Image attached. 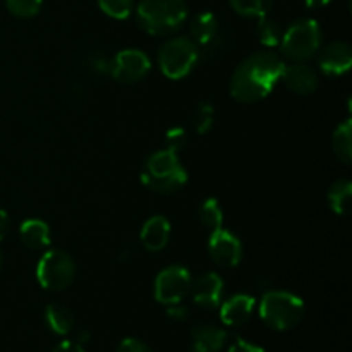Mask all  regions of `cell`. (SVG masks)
<instances>
[{
	"label": "cell",
	"mask_w": 352,
	"mask_h": 352,
	"mask_svg": "<svg viewBox=\"0 0 352 352\" xmlns=\"http://www.w3.org/2000/svg\"><path fill=\"white\" fill-rule=\"evenodd\" d=\"M285 64L272 52H256L241 62L230 79V95L241 103H254L272 93L284 74Z\"/></svg>",
	"instance_id": "6da1fadb"
},
{
	"label": "cell",
	"mask_w": 352,
	"mask_h": 352,
	"mask_svg": "<svg viewBox=\"0 0 352 352\" xmlns=\"http://www.w3.org/2000/svg\"><path fill=\"white\" fill-rule=\"evenodd\" d=\"M141 182L153 192L172 195L188 182V172L179 162L177 153L165 148L144 162Z\"/></svg>",
	"instance_id": "7a4b0ae2"
},
{
	"label": "cell",
	"mask_w": 352,
	"mask_h": 352,
	"mask_svg": "<svg viewBox=\"0 0 352 352\" xmlns=\"http://www.w3.org/2000/svg\"><path fill=\"white\" fill-rule=\"evenodd\" d=\"M188 17L184 0H141L136 19L141 30L157 36H165L181 30Z\"/></svg>",
	"instance_id": "3957f363"
},
{
	"label": "cell",
	"mask_w": 352,
	"mask_h": 352,
	"mask_svg": "<svg viewBox=\"0 0 352 352\" xmlns=\"http://www.w3.org/2000/svg\"><path fill=\"white\" fill-rule=\"evenodd\" d=\"M260 316L272 330H291L301 323L305 302L291 292L268 291L260 302Z\"/></svg>",
	"instance_id": "277c9868"
},
{
	"label": "cell",
	"mask_w": 352,
	"mask_h": 352,
	"mask_svg": "<svg viewBox=\"0 0 352 352\" xmlns=\"http://www.w3.org/2000/svg\"><path fill=\"white\" fill-rule=\"evenodd\" d=\"M282 52L294 62L311 58L322 45V30L315 19H299L282 34Z\"/></svg>",
	"instance_id": "5b68a950"
},
{
	"label": "cell",
	"mask_w": 352,
	"mask_h": 352,
	"mask_svg": "<svg viewBox=\"0 0 352 352\" xmlns=\"http://www.w3.org/2000/svg\"><path fill=\"white\" fill-rule=\"evenodd\" d=\"M199 47L191 38H172L158 50V64L168 79H182L195 69Z\"/></svg>",
	"instance_id": "8992f818"
},
{
	"label": "cell",
	"mask_w": 352,
	"mask_h": 352,
	"mask_svg": "<svg viewBox=\"0 0 352 352\" xmlns=\"http://www.w3.org/2000/svg\"><path fill=\"white\" fill-rule=\"evenodd\" d=\"M38 282L47 291H64L72 284L76 277V265L67 253L52 250L41 256L36 267Z\"/></svg>",
	"instance_id": "52a82bcc"
},
{
	"label": "cell",
	"mask_w": 352,
	"mask_h": 352,
	"mask_svg": "<svg viewBox=\"0 0 352 352\" xmlns=\"http://www.w3.org/2000/svg\"><path fill=\"white\" fill-rule=\"evenodd\" d=\"M191 275L184 267H167L155 280V299L167 306L179 305L191 291Z\"/></svg>",
	"instance_id": "ba28073f"
},
{
	"label": "cell",
	"mask_w": 352,
	"mask_h": 352,
	"mask_svg": "<svg viewBox=\"0 0 352 352\" xmlns=\"http://www.w3.org/2000/svg\"><path fill=\"white\" fill-rule=\"evenodd\" d=\"M151 62L141 50H122L110 62V74L120 82H138L150 72Z\"/></svg>",
	"instance_id": "9c48e42d"
},
{
	"label": "cell",
	"mask_w": 352,
	"mask_h": 352,
	"mask_svg": "<svg viewBox=\"0 0 352 352\" xmlns=\"http://www.w3.org/2000/svg\"><path fill=\"white\" fill-rule=\"evenodd\" d=\"M208 253L219 267L232 268L239 265L241 258H243V246L232 232L220 227V229L213 230L210 236Z\"/></svg>",
	"instance_id": "30bf717a"
},
{
	"label": "cell",
	"mask_w": 352,
	"mask_h": 352,
	"mask_svg": "<svg viewBox=\"0 0 352 352\" xmlns=\"http://www.w3.org/2000/svg\"><path fill=\"white\" fill-rule=\"evenodd\" d=\"M320 69L327 76H342L346 74L352 65L351 47L344 41H333L329 43L320 52Z\"/></svg>",
	"instance_id": "8fae6325"
},
{
	"label": "cell",
	"mask_w": 352,
	"mask_h": 352,
	"mask_svg": "<svg viewBox=\"0 0 352 352\" xmlns=\"http://www.w3.org/2000/svg\"><path fill=\"white\" fill-rule=\"evenodd\" d=\"M192 299L198 306L213 309L220 305L223 294V282L217 274H205L191 282Z\"/></svg>",
	"instance_id": "7c38bea8"
},
{
	"label": "cell",
	"mask_w": 352,
	"mask_h": 352,
	"mask_svg": "<svg viewBox=\"0 0 352 352\" xmlns=\"http://www.w3.org/2000/svg\"><path fill=\"white\" fill-rule=\"evenodd\" d=\"M282 81L285 82V86L291 91L298 93V95H309V93H315L316 88H318V74L315 72V69L302 64V62L285 65Z\"/></svg>",
	"instance_id": "4fadbf2b"
},
{
	"label": "cell",
	"mask_w": 352,
	"mask_h": 352,
	"mask_svg": "<svg viewBox=\"0 0 352 352\" xmlns=\"http://www.w3.org/2000/svg\"><path fill=\"white\" fill-rule=\"evenodd\" d=\"M254 305H256V301H254L253 296L236 294L229 301L223 302L222 309H220V318L226 325L239 327L251 318Z\"/></svg>",
	"instance_id": "5bb4252c"
},
{
	"label": "cell",
	"mask_w": 352,
	"mask_h": 352,
	"mask_svg": "<svg viewBox=\"0 0 352 352\" xmlns=\"http://www.w3.org/2000/svg\"><path fill=\"white\" fill-rule=\"evenodd\" d=\"M141 243L146 248L148 251H157L164 250L167 246L168 239H170V223L165 217L155 215L148 220L141 229Z\"/></svg>",
	"instance_id": "9a60e30c"
},
{
	"label": "cell",
	"mask_w": 352,
	"mask_h": 352,
	"mask_svg": "<svg viewBox=\"0 0 352 352\" xmlns=\"http://www.w3.org/2000/svg\"><path fill=\"white\" fill-rule=\"evenodd\" d=\"M227 342V332L215 325H198L192 330L191 352H219Z\"/></svg>",
	"instance_id": "2e32d148"
},
{
	"label": "cell",
	"mask_w": 352,
	"mask_h": 352,
	"mask_svg": "<svg viewBox=\"0 0 352 352\" xmlns=\"http://www.w3.org/2000/svg\"><path fill=\"white\" fill-rule=\"evenodd\" d=\"M45 320H47L48 329L52 330L57 336H67L74 330L76 318L74 313L64 305H58V302H54V305H48L47 309H45Z\"/></svg>",
	"instance_id": "e0dca14e"
},
{
	"label": "cell",
	"mask_w": 352,
	"mask_h": 352,
	"mask_svg": "<svg viewBox=\"0 0 352 352\" xmlns=\"http://www.w3.org/2000/svg\"><path fill=\"white\" fill-rule=\"evenodd\" d=\"M21 239L30 250H43L50 244V229L41 220H26L21 223Z\"/></svg>",
	"instance_id": "ac0fdd59"
},
{
	"label": "cell",
	"mask_w": 352,
	"mask_h": 352,
	"mask_svg": "<svg viewBox=\"0 0 352 352\" xmlns=\"http://www.w3.org/2000/svg\"><path fill=\"white\" fill-rule=\"evenodd\" d=\"M189 33H191V40L195 41L198 47L210 43L213 38L219 33V23L217 17L212 12H201L192 19L191 26H189Z\"/></svg>",
	"instance_id": "d6986e66"
},
{
	"label": "cell",
	"mask_w": 352,
	"mask_h": 352,
	"mask_svg": "<svg viewBox=\"0 0 352 352\" xmlns=\"http://www.w3.org/2000/svg\"><path fill=\"white\" fill-rule=\"evenodd\" d=\"M329 205L337 215H347L351 210V198H352V184L347 179L336 181L329 189Z\"/></svg>",
	"instance_id": "ffe728a7"
},
{
	"label": "cell",
	"mask_w": 352,
	"mask_h": 352,
	"mask_svg": "<svg viewBox=\"0 0 352 352\" xmlns=\"http://www.w3.org/2000/svg\"><path fill=\"white\" fill-rule=\"evenodd\" d=\"M333 150L336 155L346 165L352 160V122L351 119H346L342 124H339L333 133Z\"/></svg>",
	"instance_id": "44dd1931"
},
{
	"label": "cell",
	"mask_w": 352,
	"mask_h": 352,
	"mask_svg": "<svg viewBox=\"0 0 352 352\" xmlns=\"http://www.w3.org/2000/svg\"><path fill=\"white\" fill-rule=\"evenodd\" d=\"M199 220H201L203 226H205L206 229L212 230V232L222 227L223 212L215 198L205 199V203L199 206Z\"/></svg>",
	"instance_id": "7402d4cb"
},
{
	"label": "cell",
	"mask_w": 352,
	"mask_h": 352,
	"mask_svg": "<svg viewBox=\"0 0 352 352\" xmlns=\"http://www.w3.org/2000/svg\"><path fill=\"white\" fill-rule=\"evenodd\" d=\"M229 2L230 7L244 17H263L272 7V0H229Z\"/></svg>",
	"instance_id": "603a6c76"
},
{
	"label": "cell",
	"mask_w": 352,
	"mask_h": 352,
	"mask_svg": "<svg viewBox=\"0 0 352 352\" xmlns=\"http://www.w3.org/2000/svg\"><path fill=\"white\" fill-rule=\"evenodd\" d=\"M258 36L260 41L265 47H277L282 41V28L278 26L275 21L267 19V17H260V23H258Z\"/></svg>",
	"instance_id": "cb8c5ba5"
},
{
	"label": "cell",
	"mask_w": 352,
	"mask_h": 352,
	"mask_svg": "<svg viewBox=\"0 0 352 352\" xmlns=\"http://www.w3.org/2000/svg\"><path fill=\"white\" fill-rule=\"evenodd\" d=\"M98 6L113 19H127L133 12V0H98Z\"/></svg>",
	"instance_id": "d4e9b609"
},
{
	"label": "cell",
	"mask_w": 352,
	"mask_h": 352,
	"mask_svg": "<svg viewBox=\"0 0 352 352\" xmlns=\"http://www.w3.org/2000/svg\"><path fill=\"white\" fill-rule=\"evenodd\" d=\"M213 117H215V110L210 103H199L198 109L192 113V126H195L196 133L205 134L212 129Z\"/></svg>",
	"instance_id": "484cf974"
},
{
	"label": "cell",
	"mask_w": 352,
	"mask_h": 352,
	"mask_svg": "<svg viewBox=\"0 0 352 352\" xmlns=\"http://www.w3.org/2000/svg\"><path fill=\"white\" fill-rule=\"evenodd\" d=\"M43 0H6V6L14 16L17 17H33L40 12Z\"/></svg>",
	"instance_id": "4316f807"
},
{
	"label": "cell",
	"mask_w": 352,
	"mask_h": 352,
	"mask_svg": "<svg viewBox=\"0 0 352 352\" xmlns=\"http://www.w3.org/2000/svg\"><path fill=\"white\" fill-rule=\"evenodd\" d=\"M165 143H167V150H172L177 153L179 150H182L188 144V134L181 127H174L165 136Z\"/></svg>",
	"instance_id": "83f0119b"
},
{
	"label": "cell",
	"mask_w": 352,
	"mask_h": 352,
	"mask_svg": "<svg viewBox=\"0 0 352 352\" xmlns=\"http://www.w3.org/2000/svg\"><path fill=\"white\" fill-rule=\"evenodd\" d=\"M117 352H153L143 340L140 339H126L119 344Z\"/></svg>",
	"instance_id": "f1b7e54d"
},
{
	"label": "cell",
	"mask_w": 352,
	"mask_h": 352,
	"mask_svg": "<svg viewBox=\"0 0 352 352\" xmlns=\"http://www.w3.org/2000/svg\"><path fill=\"white\" fill-rule=\"evenodd\" d=\"M229 352H267V351H265L263 347L256 346V344L248 342V340L236 339L232 346L229 347Z\"/></svg>",
	"instance_id": "f546056e"
},
{
	"label": "cell",
	"mask_w": 352,
	"mask_h": 352,
	"mask_svg": "<svg viewBox=\"0 0 352 352\" xmlns=\"http://www.w3.org/2000/svg\"><path fill=\"white\" fill-rule=\"evenodd\" d=\"M167 315L170 316L172 320H177V322H182V320L188 318L189 311L184 308V306H181V302H179V305H170V308L167 309Z\"/></svg>",
	"instance_id": "4dcf8cb0"
},
{
	"label": "cell",
	"mask_w": 352,
	"mask_h": 352,
	"mask_svg": "<svg viewBox=\"0 0 352 352\" xmlns=\"http://www.w3.org/2000/svg\"><path fill=\"white\" fill-rule=\"evenodd\" d=\"M54 352H86L81 347L79 342H71V340H65V342H60L57 347H55Z\"/></svg>",
	"instance_id": "1f68e13d"
},
{
	"label": "cell",
	"mask_w": 352,
	"mask_h": 352,
	"mask_svg": "<svg viewBox=\"0 0 352 352\" xmlns=\"http://www.w3.org/2000/svg\"><path fill=\"white\" fill-rule=\"evenodd\" d=\"M9 227H10L9 215H7L3 210H0V241L6 239V236L9 234Z\"/></svg>",
	"instance_id": "d6a6232c"
},
{
	"label": "cell",
	"mask_w": 352,
	"mask_h": 352,
	"mask_svg": "<svg viewBox=\"0 0 352 352\" xmlns=\"http://www.w3.org/2000/svg\"><path fill=\"white\" fill-rule=\"evenodd\" d=\"M332 0H305L306 7H309V9H316V7H323L327 6V3H330Z\"/></svg>",
	"instance_id": "836d02e7"
},
{
	"label": "cell",
	"mask_w": 352,
	"mask_h": 352,
	"mask_svg": "<svg viewBox=\"0 0 352 352\" xmlns=\"http://www.w3.org/2000/svg\"><path fill=\"white\" fill-rule=\"evenodd\" d=\"M0 270H2V253H0Z\"/></svg>",
	"instance_id": "e575fe53"
}]
</instances>
